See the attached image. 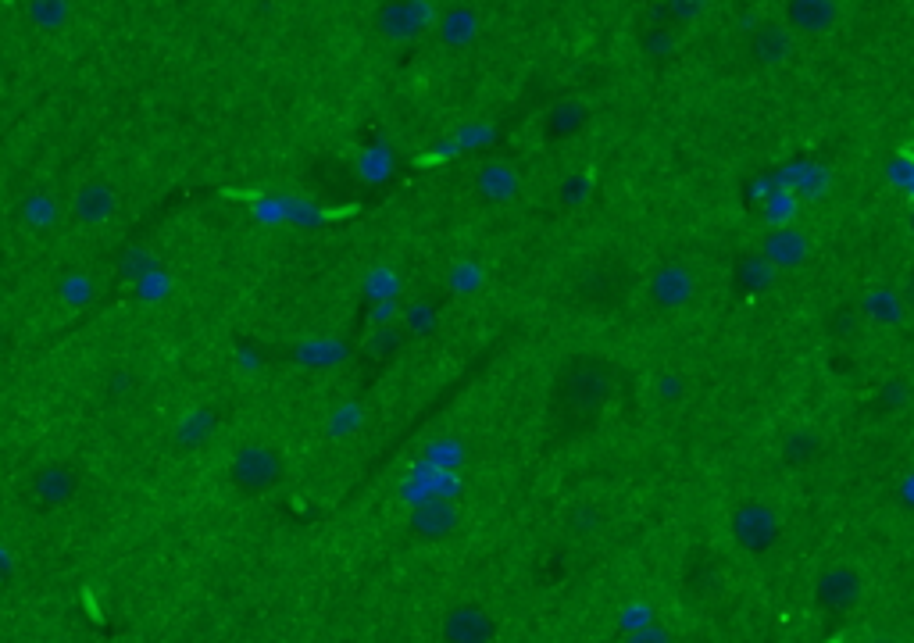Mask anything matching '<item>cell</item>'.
Returning <instances> with one entry per match:
<instances>
[{"label":"cell","instance_id":"cell-1","mask_svg":"<svg viewBox=\"0 0 914 643\" xmlns=\"http://www.w3.org/2000/svg\"><path fill=\"white\" fill-rule=\"evenodd\" d=\"M611 393V372L600 361H572L554 386V408H600Z\"/></svg>","mask_w":914,"mask_h":643},{"label":"cell","instance_id":"cell-2","mask_svg":"<svg viewBox=\"0 0 914 643\" xmlns=\"http://www.w3.org/2000/svg\"><path fill=\"white\" fill-rule=\"evenodd\" d=\"M283 472H286L283 454L275 451V447H265V443H250V447L236 451L233 461H229V483L243 493L272 490L283 479Z\"/></svg>","mask_w":914,"mask_h":643},{"label":"cell","instance_id":"cell-3","mask_svg":"<svg viewBox=\"0 0 914 643\" xmlns=\"http://www.w3.org/2000/svg\"><path fill=\"white\" fill-rule=\"evenodd\" d=\"M732 540L750 554L768 551L779 540V518L765 504H743L732 511Z\"/></svg>","mask_w":914,"mask_h":643},{"label":"cell","instance_id":"cell-4","mask_svg":"<svg viewBox=\"0 0 914 643\" xmlns=\"http://www.w3.org/2000/svg\"><path fill=\"white\" fill-rule=\"evenodd\" d=\"M79 468L68 465V461H50L33 476V497L43 508H61L79 493Z\"/></svg>","mask_w":914,"mask_h":643},{"label":"cell","instance_id":"cell-5","mask_svg":"<svg viewBox=\"0 0 914 643\" xmlns=\"http://www.w3.org/2000/svg\"><path fill=\"white\" fill-rule=\"evenodd\" d=\"M425 22H429V4L425 0H390L375 15L379 33L390 36V40H411L415 33H422Z\"/></svg>","mask_w":914,"mask_h":643},{"label":"cell","instance_id":"cell-6","mask_svg":"<svg viewBox=\"0 0 914 643\" xmlns=\"http://www.w3.org/2000/svg\"><path fill=\"white\" fill-rule=\"evenodd\" d=\"M493 629H497L493 618L472 604H461L443 618V640L447 643H490Z\"/></svg>","mask_w":914,"mask_h":643},{"label":"cell","instance_id":"cell-7","mask_svg":"<svg viewBox=\"0 0 914 643\" xmlns=\"http://www.w3.org/2000/svg\"><path fill=\"white\" fill-rule=\"evenodd\" d=\"M818 604H825L829 611H843L850 604L861 601V579L850 572V568H836V572H825L815 586Z\"/></svg>","mask_w":914,"mask_h":643},{"label":"cell","instance_id":"cell-8","mask_svg":"<svg viewBox=\"0 0 914 643\" xmlns=\"http://www.w3.org/2000/svg\"><path fill=\"white\" fill-rule=\"evenodd\" d=\"M115 208H118L115 190H111L108 183H100V179H93V183H86L83 190L75 193V215L83 218V222H90V226L111 218Z\"/></svg>","mask_w":914,"mask_h":643},{"label":"cell","instance_id":"cell-9","mask_svg":"<svg viewBox=\"0 0 914 643\" xmlns=\"http://www.w3.org/2000/svg\"><path fill=\"white\" fill-rule=\"evenodd\" d=\"M650 293H654L657 304L679 308V304H686L693 297V276L682 265H665L650 283Z\"/></svg>","mask_w":914,"mask_h":643},{"label":"cell","instance_id":"cell-10","mask_svg":"<svg viewBox=\"0 0 914 643\" xmlns=\"http://www.w3.org/2000/svg\"><path fill=\"white\" fill-rule=\"evenodd\" d=\"M807 258V240L800 229H775L765 240V261L775 268H797Z\"/></svg>","mask_w":914,"mask_h":643},{"label":"cell","instance_id":"cell-11","mask_svg":"<svg viewBox=\"0 0 914 643\" xmlns=\"http://www.w3.org/2000/svg\"><path fill=\"white\" fill-rule=\"evenodd\" d=\"M786 15L797 33H825L836 18V4L832 0H790Z\"/></svg>","mask_w":914,"mask_h":643},{"label":"cell","instance_id":"cell-12","mask_svg":"<svg viewBox=\"0 0 914 643\" xmlns=\"http://www.w3.org/2000/svg\"><path fill=\"white\" fill-rule=\"evenodd\" d=\"M454 526H457V511L443 501L422 504V508L411 515V529L422 536H447Z\"/></svg>","mask_w":914,"mask_h":643},{"label":"cell","instance_id":"cell-13","mask_svg":"<svg viewBox=\"0 0 914 643\" xmlns=\"http://www.w3.org/2000/svg\"><path fill=\"white\" fill-rule=\"evenodd\" d=\"M750 54H754L761 65H779L786 54H790V36L782 26H765L754 33V43H750Z\"/></svg>","mask_w":914,"mask_h":643},{"label":"cell","instance_id":"cell-14","mask_svg":"<svg viewBox=\"0 0 914 643\" xmlns=\"http://www.w3.org/2000/svg\"><path fill=\"white\" fill-rule=\"evenodd\" d=\"M775 279V265H768L765 258H743L736 265V286L743 293H761L765 286H772Z\"/></svg>","mask_w":914,"mask_h":643},{"label":"cell","instance_id":"cell-15","mask_svg":"<svg viewBox=\"0 0 914 643\" xmlns=\"http://www.w3.org/2000/svg\"><path fill=\"white\" fill-rule=\"evenodd\" d=\"M29 18L40 29H58L68 18V0H29Z\"/></svg>","mask_w":914,"mask_h":643},{"label":"cell","instance_id":"cell-16","mask_svg":"<svg viewBox=\"0 0 914 643\" xmlns=\"http://www.w3.org/2000/svg\"><path fill=\"white\" fill-rule=\"evenodd\" d=\"M479 186L490 197H507V193H515V176L504 165H486L479 172Z\"/></svg>","mask_w":914,"mask_h":643},{"label":"cell","instance_id":"cell-17","mask_svg":"<svg viewBox=\"0 0 914 643\" xmlns=\"http://www.w3.org/2000/svg\"><path fill=\"white\" fill-rule=\"evenodd\" d=\"M818 451V433H793L786 436V443H782V454H786V461H793V465H804V461H811V454Z\"/></svg>","mask_w":914,"mask_h":643},{"label":"cell","instance_id":"cell-18","mask_svg":"<svg viewBox=\"0 0 914 643\" xmlns=\"http://www.w3.org/2000/svg\"><path fill=\"white\" fill-rule=\"evenodd\" d=\"M625 643H672V636H668L661 626H640L625 636Z\"/></svg>","mask_w":914,"mask_h":643},{"label":"cell","instance_id":"cell-19","mask_svg":"<svg viewBox=\"0 0 914 643\" xmlns=\"http://www.w3.org/2000/svg\"><path fill=\"white\" fill-rule=\"evenodd\" d=\"M472 29H475V18L472 15H461V18H450L447 22V36L450 40H465V36H472Z\"/></svg>","mask_w":914,"mask_h":643},{"label":"cell","instance_id":"cell-20","mask_svg":"<svg viewBox=\"0 0 914 643\" xmlns=\"http://www.w3.org/2000/svg\"><path fill=\"white\" fill-rule=\"evenodd\" d=\"M593 518H597V515H593L590 508L575 511V515H572V529H575V533H590V529H597V522H593Z\"/></svg>","mask_w":914,"mask_h":643},{"label":"cell","instance_id":"cell-21","mask_svg":"<svg viewBox=\"0 0 914 643\" xmlns=\"http://www.w3.org/2000/svg\"><path fill=\"white\" fill-rule=\"evenodd\" d=\"M408 318H411V326H418V329H429V326H433V311H425V308H411V311H408Z\"/></svg>","mask_w":914,"mask_h":643},{"label":"cell","instance_id":"cell-22","mask_svg":"<svg viewBox=\"0 0 914 643\" xmlns=\"http://www.w3.org/2000/svg\"><path fill=\"white\" fill-rule=\"evenodd\" d=\"M904 301H907V304H914V272L907 276V283H904Z\"/></svg>","mask_w":914,"mask_h":643},{"label":"cell","instance_id":"cell-23","mask_svg":"<svg viewBox=\"0 0 914 643\" xmlns=\"http://www.w3.org/2000/svg\"><path fill=\"white\" fill-rule=\"evenodd\" d=\"M872 643H886V640H872Z\"/></svg>","mask_w":914,"mask_h":643},{"label":"cell","instance_id":"cell-24","mask_svg":"<svg viewBox=\"0 0 914 643\" xmlns=\"http://www.w3.org/2000/svg\"><path fill=\"white\" fill-rule=\"evenodd\" d=\"M911 229H914V218H911Z\"/></svg>","mask_w":914,"mask_h":643}]
</instances>
